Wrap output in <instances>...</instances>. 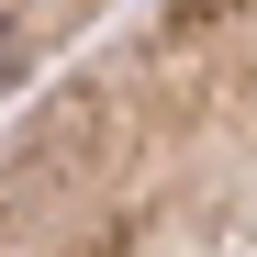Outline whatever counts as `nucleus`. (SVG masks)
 Masks as SVG:
<instances>
[{
    "mask_svg": "<svg viewBox=\"0 0 257 257\" xmlns=\"http://www.w3.org/2000/svg\"><path fill=\"white\" fill-rule=\"evenodd\" d=\"M0 257H257V0H146L0 135Z\"/></svg>",
    "mask_w": 257,
    "mask_h": 257,
    "instance_id": "1",
    "label": "nucleus"
},
{
    "mask_svg": "<svg viewBox=\"0 0 257 257\" xmlns=\"http://www.w3.org/2000/svg\"><path fill=\"white\" fill-rule=\"evenodd\" d=\"M112 0H0V90H23V78H45L56 56H78L101 34Z\"/></svg>",
    "mask_w": 257,
    "mask_h": 257,
    "instance_id": "2",
    "label": "nucleus"
}]
</instances>
